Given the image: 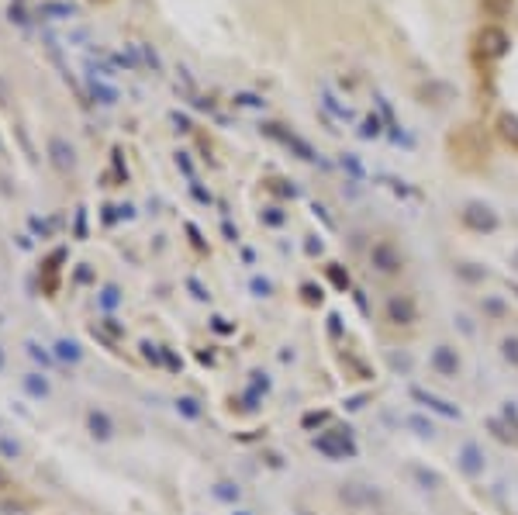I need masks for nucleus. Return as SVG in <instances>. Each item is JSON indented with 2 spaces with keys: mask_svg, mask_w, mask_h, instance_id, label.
Returning a JSON list of instances; mask_svg holds the SVG:
<instances>
[{
  "mask_svg": "<svg viewBox=\"0 0 518 515\" xmlns=\"http://www.w3.org/2000/svg\"><path fill=\"white\" fill-rule=\"evenodd\" d=\"M466 77L480 128L518 156V0H477L466 32Z\"/></svg>",
  "mask_w": 518,
  "mask_h": 515,
  "instance_id": "f257e3e1",
  "label": "nucleus"
},
{
  "mask_svg": "<svg viewBox=\"0 0 518 515\" xmlns=\"http://www.w3.org/2000/svg\"><path fill=\"white\" fill-rule=\"evenodd\" d=\"M49 156H52V163H56L59 170H70V166H73V149H70L63 139H52V142H49Z\"/></svg>",
  "mask_w": 518,
  "mask_h": 515,
  "instance_id": "f03ea898",
  "label": "nucleus"
},
{
  "mask_svg": "<svg viewBox=\"0 0 518 515\" xmlns=\"http://www.w3.org/2000/svg\"><path fill=\"white\" fill-rule=\"evenodd\" d=\"M39 14H42V18H70V14H73V4H56V0H52V4H42V8H39Z\"/></svg>",
  "mask_w": 518,
  "mask_h": 515,
  "instance_id": "7ed1b4c3",
  "label": "nucleus"
},
{
  "mask_svg": "<svg viewBox=\"0 0 518 515\" xmlns=\"http://www.w3.org/2000/svg\"><path fill=\"white\" fill-rule=\"evenodd\" d=\"M90 429H94V436H101V439H104V436H111V422H107L104 415H97V412L90 415Z\"/></svg>",
  "mask_w": 518,
  "mask_h": 515,
  "instance_id": "20e7f679",
  "label": "nucleus"
},
{
  "mask_svg": "<svg viewBox=\"0 0 518 515\" xmlns=\"http://www.w3.org/2000/svg\"><path fill=\"white\" fill-rule=\"evenodd\" d=\"M435 363H439V367H442L446 374H456V367H459V363H456V360H453V356L446 353V346H442V350L435 353Z\"/></svg>",
  "mask_w": 518,
  "mask_h": 515,
  "instance_id": "39448f33",
  "label": "nucleus"
},
{
  "mask_svg": "<svg viewBox=\"0 0 518 515\" xmlns=\"http://www.w3.org/2000/svg\"><path fill=\"white\" fill-rule=\"evenodd\" d=\"M8 18H11L14 25H28V21H32V18L25 14V8H18V4H11V8H8Z\"/></svg>",
  "mask_w": 518,
  "mask_h": 515,
  "instance_id": "423d86ee",
  "label": "nucleus"
},
{
  "mask_svg": "<svg viewBox=\"0 0 518 515\" xmlns=\"http://www.w3.org/2000/svg\"><path fill=\"white\" fill-rule=\"evenodd\" d=\"M28 387H32L35 394H45V381H35V377H32V381H28Z\"/></svg>",
  "mask_w": 518,
  "mask_h": 515,
  "instance_id": "0eeeda50",
  "label": "nucleus"
}]
</instances>
